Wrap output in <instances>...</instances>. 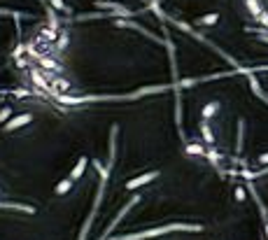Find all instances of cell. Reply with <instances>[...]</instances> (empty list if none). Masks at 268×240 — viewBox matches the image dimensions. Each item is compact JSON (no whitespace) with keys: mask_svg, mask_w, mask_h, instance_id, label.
I'll list each match as a JSON object with an SVG mask.
<instances>
[{"mask_svg":"<svg viewBox=\"0 0 268 240\" xmlns=\"http://www.w3.org/2000/svg\"><path fill=\"white\" fill-rule=\"evenodd\" d=\"M94 168L101 173V184H98V191H96V200H94V207H91V212H89L87 221L82 224V231H80V238L77 240H89L91 235V226H94V219L98 210H101V203H103V196H105V189H107V180H110V168H105L98 159H94Z\"/></svg>","mask_w":268,"mask_h":240,"instance_id":"1","label":"cell"},{"mask_svg":"<svg viewBox=\"0 0 268 240\" xmlns=\"http://www.w3.org/2000/svg\"><path fill=\"white\" fill-rule=\"evenodd\" d=\"M173 231H201V226L198 224H168V226H154L147 228V231H138V233H121L110 240H152L159 238V235L173 233Z\"/></svg>","mask_w":268,"mask_h":240,"instance_id":"2","label":"cell"},{"mask_svg":"<svg viewBox=\"0 0 268 240\" xmlns=\"http://www.w3.org/2000/svg\"><path fill=\"white\" fill-rule=\"evenodd\" d=\"M138 203H140V193H133V196H131V200H128L126 205L121 207L119 212H117V217H114L112 221H110V224H107V228L105 231H103V235L98 240H110V233H112L114 228H117V224H119L121 219H124V217H126L128 212H131V210H133V205H138Z\"/></svg>","mask_w":268,"mask_h":240,"instance_id":"3","label":"cell"},{"mask_svg":"<svg viewBox=\"0 0 268 240\" xmlns=\"http://www.w3.org/2000/svg\"><path fill=\"white\" fill-rule=\"evenodd\" d=\"M159 175H161L159 170H149V173H142V175H138V177H133V180H128L124 187H126V191H135V189H140V187H145V184H149V182H154Z\"/></svg>","mask_w":268,"mask_h":240,"instance_id":"4","label":"cell"},{"mask_svg":"<svg viewBox=\"0 0 268 240\" xmlns=\"http://www.w3.org/2000/svg\"><path fill=\"white\" fill-rule=\"evenodd\" d=\"M242 5H245L247 14H249V17H252L254 21H268L266 10H263L261 0H242Z\"/></svg>","mask_w":268,"mask_h":240,"instance_id":"5","label":"cell"},{"mask_svg":"<svg viewBox=\"0 0 268 240\" xmlns=\"http://www.w3.org/2000/svg\"><path fill=\"white\" fill-rule=\"evenodd\" d=\"M31 121H33V114H31V112H24V114H19V117H12V119L7 121L3 128H5L7 133H10V131H17V128H21V126H28Z\"/></svg>","mask_w":268,"mask_h":240,"instance_id":"6","label":"cell"},{"mask_svg":"<svg viewBox=\"0 0 268 240\" xmlns=\"http://www.w3.org/2000/svg\"><path fill=\"white\" fill-rule=\"evenodd\" d=\"M31 80H33V84L40 89V91H45V94H49V96L54 94V91H52V84H49V80L40 73V70H38V68H33V70H31Z\"/></svg>","mask_w":268,"mask_h":240,"instance_id":"7","label":"cell"},{"mask_svg":"<svg viewBox=\"0 0 268 240\" xmlns=\"http://www.w3.org/2000/svg\"><path fill=\"white\" fill-rule=\"evenodd\" d=\"M117 133H119V126L110 128V159H107V168H110V170H112L114 156H117Z\"/></svg>","mask_w":268,"mask_h":240,"instance_id":"8","label":"cell"},{"mask_svg":"<svg viewBox=\"0 0 268 240\" xmlns=\"http://www.w3.org/2000/svg\"><path fill=\"white\" fill-rule=\"evenodd\" d=\"M87 166H89V156H80V161L75 163V168H73V173H70V180H80L82 175H84V170H87Z\"/></svg>","mask_w":268,"mask_h":240,"instance_id":"9","label":"cell"},{"mask_svg":"<svg viewBox=\"0 0 268 240\" xmlns=\"http://www.w3.org/2000/svg\"><path fill=\"white\" fill-rule=\"evenodd\" d=\"M75 187V180H70V177H66V180H61L59 184H56V196H66V193H70Z\"/></svg>","mask_w":268,"mask_h":240,"instance_id":"10","label":"cell"},{"mask_svg":"<svg viewBox=\"0 0 268 240\" xmlns=\"http://www.w3.org/2000/svg\"><path fill=\"white\" fill-rule=\"evenodd\" d=\"M0 207H3V210H5V207H14V210H21V212L35 214V207H31V205H19V203H3V200H0Z\"/></svg>","mask_w":268,"mask_h":240,"instance_id":"11","label":"cell"},{"mask_svg":"<svg viewBox=\"0 0 268 240\" xmlns=\"http://www.w3.org/2000/svg\"><path fill=\"white\" fill-rule=\"evenodd\" d=\"M40 66L45 68V70H52V73H59L61 70L59 61H54V59H40Z\"/></svg>","mask_w":268,"mask_h":240,"instance_id":"12","label":"cell"},{"mask_svg":"<svg viewBox=\"0 0 268 240\" xmlns=\"http://www.w3.org/2000/svg\"><path fill=\"white\" fill-rule=\"evenodd\" d=\"M47 19H49V28L59 33V31H61V28H59V19H56V14H54V10H52V7H49V10H47Z\"/></svg>","mask_w":268,"mask_h":240,"instance_id":"13","label":"cell"},{"mask_svg":"<svg viewBox=\"0 0 268 240\" xmlns=\"http://www.w3.org/2000/svg\"><path fill=\"white\" fill-rule=\"evenodd\" d=\"M49 5L52 7H56V10H59V12H66V14H70L73 12V10H70V7L66 5V3H63V0H47Z\"/></svg>","mask_w":268,"mask_h":240,"instance_id":"14","label":"cell"},{"mask_svg":"<svg viewBox=\"0 0 268 240\" xmlns=\"http://www.w3.org/2000/svg\"><path fill=\"white\" fill-rule=\"evenodd\" d=\"M66 45H68V33L66 31H61V38H59V42H54V47L61 52V49H66Z\"/></svg>","mask_w":268,"mask_h":240,"instance_id":"15","label":"cell"},{"mask_svg":"<svg viewBox=\"0 0 268 240\" xmlns=\"http://www.w3.org/2000/svg\"><path fill=\"white\" fill-rule=\"evenodd\" d=\"M10 117H12V107H3V110H0V124L5 126Z\"/></svg>","mask_w":268,"mask_h":240,"instance_id":"16","label":"cell"},{"mask_svg":"<svg viewBox=\"0 0 268 240\" xmlns=\"http://www.w3.org/2000/svg\"><path fill=\"white\" fill-rule=\"evenodd\" d=\"M201 131H203V135H205V142H212V133H210V128L205 126V124H201Z\"/></svg>","mask_w":268,"mask_h":240,"instance_id":"17","label":"cell"},{"mask_svg":"<svg viewBox=\"0 0 268 240\" xmlns=\"http://www.w3.org/2000/svg\"><path fill=\"white\" fill-rule=\"evenodd\" d=\"M187 152H189V154H203V149H201L198 145H189V147H187Z\"/></svg>","mask_w":268,"mask_h":240,"instance_id":"18","label":"cell"},{"mask_svg":"<svg viewBox=\"0 0 268 240\" xmlns=\"http://www.w3.org/2000/svg\"><path fill=\"white\" fill-rule=\"evenodd\" d=\"M214 110H217V105H208L205 110H203V117H210V114H212Z\"/></svg>","mask_w":268,"mask_h":240,"instance_id":"19","label":"cell"},{"mask_svg":"<svg viewBox=\"0 0 268 240\" xmlns=\"http://www.w3.org/2000/svg\"><path fill=\"white\" fill-rule=\"evenodd\" d=\"M212 21H217V17H205V19H198V24H212Z\"/></svg>","mask_w":268,"mask_h":240,"instance_id":"20","label":"cell"},{"mask_svg":"<svg viewBox=\"0 0 268 240\" xmlns=\"http://www.w3.org/2000/svg\"><path fill=\"white\" fill-rule=\"evenodd\" d=\"M235 198H238V200H245V191H242V189H235Z\"/></svg>","mask_w":268,"mask_h":240,"instance_id":"21","label":"cell"},{"mask_svg":"<svg viewBox=\"0 0 268 240\" xmlns=\"http://www.w3.org/2000/svg\"><path fill=\"white\" fill-rule=\"evenodd\" d=\"M42 3H45V0H42Z\"/></svg>","mask_w":268,"mask_h":240,"instance_id":"22","label":"cell"}]
</instances>
